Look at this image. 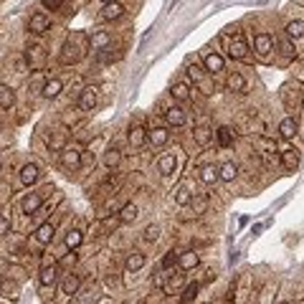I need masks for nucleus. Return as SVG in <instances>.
Returning <instances> with one entry per match:
<instances>
[{
	"mask_svg": "<svg viewBox=\"0 0 304 304\" xmlns=\"http://www.w3.org/2000/svg\"><path fill=\"white\" fill-rule=\"evenodd\" d=\"M49 145H51L53 150H58V152H61V150L66 147V132H56V134L51 137V140H49Z\"/></svg>",
	"mask_w": 304,
	"mask_h": 304,
	"instance_id": "obj_39",
	"label": "nucleus"
},
{
	"mask_svg": "<svg viewBox=\"0 0 304 304\" xmlns=\"http://www.w3.org/2000/svg\"><path fill=\"white\" fill-rule=\"evenodd\" d=\"M175 170H177L175 155H162V157H160V173H162V175H173Z\"/></svg>",
	"mask_w": 304,
	"mask_h": 304,
	"instance_id": "obj_28",
	"label": "nucleus"
},
{
	"mask_svg": "<svg viewBox=\"0 0 304 304\" xmlns=\"http://www.w3.org/2000/svg\"><path fill=\"white\" fill-rule=\"evenodd\" d=\"M122 13H125V5L117 3V0H112V3H104L101 18H104V21H117V18H122Z\"/></svg>",
	"mask_w": 304,
	"mask_h": 304,
	"instance_id": "obj_7",
	"label": "nucleus"
},
{
	"mask_svg": "<svg viewBox=\"0 0 304 304\" xmlns=\"http://www.w3.org/2000/svg\"><path fill=\"white\" fill-rule=\"evenodd\" d=\"M101 3H112V0H101Z\"/></svg>",
	"mask_w": 304,
	"mask_h": 304,
	"instance_id": "obj_47",
	"label": "nucleus"
},
{
	"mask_svg": "<svg viewBox=\"0 0 304 304\" xmlns=\"http://www.w3.org/2000/svg\"><path fill=\"white\" fill-rule=\"evenodd\" d=\"M81 241H84V236H81V231H69L66 233V238H64V243H66V249H79L81 246Z\"/></svg>",
	"mask_w": 304,
	"mask_h": 304,
	"instance_id": "obj_32",
	"label": "nucleus"
},
{
	"mask_svg": "<svg viewBox=\"0 0 304 304\" xmlns=\"http://www.w3.org/2000/svg\"><path fill=\"white\" fill-rule=\"evenodd\" d=\"M25 58H28L30 69H41V66L46 64V51H43V46H28V49H25Z\"/></svg>",
	"mask_w": 304,
	"mask_h": 304,
	"instance_id": "obj_4",
	"label": "nucleus"
},
{
	"mask_svg": "<svg viewBox=\"0 0 304 304\" xmlns=\"http://www.w3.org/2000/svg\"><path fill=\"white\" fill-rule=\"evenodd\" d=\"M13 101H15V94H13V89H10L8 84H3V86H0V106H3V109L8 112L10 106H13Z\"/></svg>",
	"mask_w": 304,
	"mask_h": 304,
	"instance_id": "obj_29",
	"label": "nucleus"
},
{
	"mask_svg": "<svg viewBox=\"0 0 304 304\" xmlns=\"http://www.w3.org/2000/svg\"><path fill=\"white\" fill-rule=\"evenodd\" d=\"M147 140H150V132H147V129H142V127H132V129H129V145H132L134 150L145 147Z\"/></svg>",
	"mask_w": 304,
	"mask_h": 304,
	"instance_id": "obj_11",
	"label": "nucleus"
},
{
	"mask_svg": "<svg viewBox=\"0 0 304 304\" xmlns=\"http://www.w3.org/2000/svg\"><path fill=\"white\" fill-rule=\"evenodd\" d=\"M173 99L188 101V99H190V86H188V84H175V86H173Z\"/></svg>",
	"mask_w": 304,
	"mask_h": 304,
	"instance_id": "obj_34",
	"label": "nucleus"
},
{
	"mask_svg": "<svg viewBox=\"0 0 304 304\" xmlns=\"http://www.w3.org/2000/svg\"><path fill=\"white\" fill-rule=\"evenodd\" d=\"M236 175H238V165L236 162H226L221 167V180H233Z\"/></svg>",
	"mask_w": 304,
	"mask_h": 304,
	"instance_id": "obj_37",
	"label": "nucleus"
},
{
	"mask_svg": "<svg viewBox=\"0 0 304 304\" xmlns=\"http://www.w3.org/2000/svg\"><path fill=\"white\" fill-rule=\"evenodd\" d=\"M160 238V226H147L145 228V241L147 243H155Z\"/></svg>",
	"mask_w": 304,
	"mask_h": 304,
	"instance_id": "obj_41",
	"label": "nucleus"
},
{
	"mask_svg": "<svg viewBox=\"0 0 304 304\" xmlns=\"http://www.w3.org/2000/svg\"><path fill=\"white\" fill-rule=\"evenodd\" d=\"M193 213L195 216H203L205 208H208V195H193Z\"/></svg>",
	"mask_w": 304,
	"mask_h": 304,
	"instance_id": "obj_33",
	"label": "nucleus"
},
{
	"mask_svg": "<svg viewBox=\"0 0 304 304\" xmlns=\"http://www.w3.org/2000/svg\"><path fill=\"white\" fill-rule=\"evenodd\" d=\"M203 66H205V71L208 74H221L223 71V56H218V53H208L205 58H203Z\"/></svg>",
	"mask_w": 304,
	"mask_h": 304,
	"instance_id": "obj_10",
	"label": "nucleus"
},
{
	"mask_svg": "<svg viewBox=\"0 0 304 304\" xmlns=\"http://www.w3.org/2000/svg\"><path fill=\"white\" fill-rule=\"evenodd\" d=\"M201 180L205 182V185H216V182L221 180V167L216 165H205L201 170Z\"/></svg>",
	"mask_w": 304,
	"mask_h": 304,
	"instance_id": "obj_13",
	"label": "nucleus"
},
{
	"mask_svg": "<svg viewBox=\"0 0 304 304\" xmlns=\"http://www.w3.org/2000/svg\"><path fill=\"white\" fill-rule=\"evenodd\" d=\"M180 284H182V274H175V277L170 274V281H167V289H177Z\"/></svg>",
	"mask_w": 304,
	"mask_h": 304,
	"instance_id": "obj_44",
	"label": "nucleus"
},
{
	"mask_svg": "<svg viewBox=\"0 0 304 304\" xmlns=\"http://www.w3.org/2000/svg\"><path fill=\"white\" fill-rule=\"evenodd\" d=\"M0 233H3V236L10 233V216H8V213H3V221H0Z\"/></svg>",
	"mask_w": 304,
	"mask_h": 304,
	"instance_id": "obj_42",
	"label": "nucleus"
},
{
	"mask_svg": "<svg viewBox=\"0 0 304 304\" xmlns=\"http://www.w3.org/2000/svg\"><path fill=\"white\" fill-rule=\"evenodd\" d=\"M43 8H49V10H58L61 5H64V0H41Z\"/></svg>",
	"mask_w": 304,
	"mask_h": 304,
	"instance_id": "obj_43",
	"label": "nucleus"
},
{
	"mask_svg": "<svg viewBox=\"0 0 304 304\" xmlns=\"http://www.w3.org/2000/svg\"><path fill=\"white\" fill-rule=\"evenodd\" d=\"M61 264H64V266H71V264H76V253L71 251V253H69V256L64 258V261H61Z\"/></svg>",
	"mask_w": 304,
	"mask_h": 304,
	"instance_id": "obj_46",
	"label": "nucleus"
},
{
	"mask_svg": "<svg viewBox=\"0 0 304 304\" xmlns=\"http://www.w3.org/2000/svg\"><path fill=\"white\" fill-rule=\"evenodd\" d=\"M281 165L286 167V170H297V165H299V152L297 150H284L281 152Z\"/></svg>",
	"mask_w": 304,
	"mask_h": 304,
	"instance_id": "obj_21",
	"label": "nucleus"
},
{
	"mask_svg": "<svg viewBox=\"0 0 304 304\" xmlns=\"http://www.w3.org/2000/svg\"><path fill=\"white\" fill-rule=\"evenodd\" d=\"M81 162H84V157H81V150H76V147H64L61 150V165H64V170H79L81 167Z\"/></svg>",
	"mask_w": 304,
	"mask_h": 304,
	"instance_id": "obj_2",
	"label": "nucleus"
},
{
	"mask_svg": "<svg viewBox=\"0 0 304 304\" xmlns=\"http://www.w3.org/2000/svg\"><path fill=\"white\" fill-rule=\"evenodd\" d=\"M226 86L231 91H238V94H241V91L246 89V79H243L238 71H231V74H228V79H226Z\"/></svg>",
	"mask_w": 304,
	"mask_h": 304,
	"instance_id": "obj_19",
	"label": "nucleus"
},
{
	"mask_svg": "<svg viewBox=\"0 0 304 304\" xmlns=\"http://www.w3.org/2000/svg\"><path fill=\"white\" fill-rule=\"evenodd\" d=\"M53 233H56L53 223H41V226L36 228V241H38V243H51V241H53Z\"/></svg>",
	"mask_w": 304,
	"mask_h": 304,
	"instance_id": "obj_15",
	"label": "nucleus"
},
{
	"mask_svg": "<svg viewBox=\"0 0 304 304\" xmlns=\"http://www.w3.org/2000/svg\"><path fill=\"white\" fill-rule=\"evenodd\" d=\"M253 49L261 53V56H269L271 49H274V38H271L269 33H258V36L253 38Z\"/></svg>",
	"mask_w": 304,
	"mask_h": 304,
	"instance_id": "obj_9",
	"label": "nucleus"
},
{
	"mask_svg": "<svg viewBox=\"0 0 304 304\" xmlns=\"http://www.w3.org/2000/svg\"><path fill=\"white\" fill-rule=\"evenodd\" d=\"M28 30L30 33H46L49 30V18H46L43 13H36V15H30V21H28Z\"/></svg>",
	"mask_w": 304,
	"mask_h": 304,
	"instance_id": "obj_8",
	"label": "nucleus"
},
{
	"mask_svg": "<svg viewBox=\"0 0 304 304\" xmlns=\"http://www.w3.org/2000/svg\"><path fill=\"white\" fill-rule=\"evenodd\" d=\"M198 289H201L198 281H193V284H188L185 289H182V304H193L195 297H198Z\"/></svg>",
	"mask_w": 304,
	"mask_h": 304,
	"instance_id": "obj_31",
	"label": "nucleus"
},
{
	"mask_svg": "<svg viewBox=\"0 0 304 304\" xmlns=\"http://www.w3.org/2000/svg\"><path fill=\"white\" fill-rule=\"evenodd\" d=\"M79 106H81V109L84 112H91V109H94V106H97V89H84L81 91V97H79Z\"/></svg>",
	"mask_w": 304,
	"mask_h": 304,
	"instance_id": "obj_12",
	"label": "nucleus"
},
{
	"mask_svg": "<svg viewBox=\"0 0 304 304\" xmlns=\"http://www.w3.org/2000/svg\"><path fill=\"white\" fill-rule=\"evenodd\" d=\"M188 74L193 76V81H201V79H203V69H201V66H190Z\"/></svg>",
	"mask_w": 304,
	"mask_h": 304,
	"instance_id": "obj_45",
	"label": "nucleus"
},
{
	"mask_svg": "<svg viewBox=\"0 0 304 304\" xmlns=\"http://www.w3.org/2000/svg\"><path fill=\"white\" fill-rule=\"evenodd\" d=\"M109 43H112V36L106 33V30H97V33H91V49L104 51Z\"/></svg>",
	"mask_w": 304,
	"mask_h": 304,
	"instance_id": "obj_16",
	"label": "nucleus"
},
{
	"mask_svg": "<svg viewBox=\"0 0 304 304\" xmlns=\"http://www.w3.org/2000/svg\"><path fill=\"white\" fill-rule=\"evenodd\" d=\"M216 137H218V145L221 147H231V142H233V132L228 129V127H218Z\"/></svg>",
	"mask_w": 304,
	"mask_h": 304,
	"instance_id": "obj_35",
	"label": "nucleus"
},
{
	"mask_svg": "<svg viewBox=\"0 0 304 304\" xmlns=\"http://www.w3.org/2000/svg\"><path fill=\"white\" fill-rule=\"evenodd\" d=\"M165 122H167V125H173V127L185 125V112H182L180 106H170V109L165 112Z\"/></svg>",
	"mask_w": 304,
	"mask_h": 304,
	"instance_id": "obj_14",
	"label": "nucleus"
},
{
	"mask_svg": "<svg viewBox=\"0 0 304 304\" xmlns=\"http://www.w3.org/2000/svg\"><path fill=\"white\" fill-rule=\"evenodd\" d=\"M177 261H180V256H177L175 251H167V253L162 256V269H173Z\"/></svg>",
	"mask_w": 304,
	"mask_h": 304,
	"instance_id": "obj_40",
	"label": "nucleus"
},
{
	"mask_svg": "<svg viewBox=\"0 0 304 304\" xmlns=\"http://www.w3.org/2000/svg\"><path fill=\"white\" fill-rule=\"evenodd\" d=\"M56 274H58V266H56L53 261H51V264H43L41 271H38V281H41L43 286H53Z\"/></svg>",
	"mask_w": 304,
	"mask_h": 304,
	"instance_id": "obj_6",
	"label": "nucleus"
},
{
	"mask_svg": "<svg viewBox=\"0 0 304 304\" xmlns=\"http://www.w3.org/2000/svg\"><path fill=\"white\" fill-rule=\"evenodd\" d=\"M41 203H43V195H41V193H28V195L23 198L21 208H23L25 216H33V213L41 208Z\"/></svg>",
	"mask_w": 304,
	"mask_h": 304,
	"instance_id": "obj_5",
	"label": "nucleus"
},
{
	"mask_svg": "<svg viewBox=\"0 0 304 304\" xmlns=\"http://www.w3.org/2000/svg\"><path fill=\"white\" fill-rule=\"evenodd\" d=\"M279 134L284 137V140H292V137L297 134V119H294V117L281 119V125H279Z\"/></svg>",
	"mask_w": 304,
	"mask_h": 304,
	"instance_id": "obj_18",
	"label": "nucleus"
},
{
	"mask_svg": "<svg viewBox=\"0 0 304 304\" xmlns=\"http://www.w3.org/2000/svg\"><path fill=\"white\" fill-rule=\"evenodd\" d=\"M89 49H91V36L81 33V30H74V33L69 36V41H66V46L61 49L58 58H61L64 66H71V64H76V61H81V56Z\"/></svg>",
	"mask_w": 304,
	"mask_h": 304,
	"instance_id": "obj_1",
	"label": "nucleus"
},
{
	"mask_svg": "<svg viewBox=\"0 0 304 304\" xmlns=\"http://www.w3.org/2000/svg\"><path fill=\"white\" fill-rule=\"evenodd\" d=\"M61 89H64V84H61L58 79H49V81L43 84V91H41V94H43L46 99H53V97L61 94Z\"/></svg>",
	"mask_w": 304,
	"mask_h": 304,
	"instance_id": "obj_22",
	"label": "nucleus"
},
{
	"mask_svg": "<svg viewBox=\"0 0 304 304\" xmlns=\"http://www.w3.org/2000/svg\"><path fill=\"white\" fill-rule=\"evenodd\" d=\"M167 137H170V132H167L165 127H152V129H150V142L157 145V147H162V145L167 142Z\"/></svg>",
	"mask_w": 304,
	"mask_h": 304,
	"instance_id": "obj_26",
	"label": "nucleus"
},
{
	"mask_svg": "<svg viewBox=\"0 0 304 304\" xmlns=\"http://www.w3.org/2000/svg\"><path fill=\"white\" fill-rule=\"evenodd\" d=\"M125 266H127V271H140L142 266H145V253H140V251H132L129 256H127V261H125Z\"/></svg>",
	"mask_w": 304,
	"mask_h": 304,
	"instance_id": "obj_20",
	"label": "nucleus"
},
{
	"mask_svg": "<svg viewBox=\"0 0 304 304\" xmlns=\"http://www.w3.org/2000/svg\"><path fill=\"white\" fill-rule=\"evenodd\" d=\"M279 304H289V302H279Z\"/></svg>",
	"mask_w": 304,
	"mask_h": 304,
	"instance_id": "obj_48",
	"label": "nucleus"
},
{
	"mask_svg": "<svg viewBox=\"0 0 304 304\" xmlns=\"http://www.w3.org/2000/svg\"><path fill=\"white\" fill-rule=\"evenodd\" d=\"M228 56L236 58V61H246L249 58V46H246V41H243L241 36L228 43Z\"/></svg>",
	"mask_w": 304,
	"mask_h": 304,
	"instance_id": "obj_3",
	"label": "nucleus"
},
{
	"mask_svg": "<svg viewBox=\"0 0 304 304\" xmlns=\"http://www.w3.org/2000/svg\"><path fill=\"white\" fill-rule=\"evenodd\" d=\"M79 286H81V279L76 277V274H69V277L64 279V284H61V292H64V294H76V292H79Z\"/></svg>",
	"mask_w": 304,
	"mask_h": 304,
	"instance_id": "obj_24",
	"label": "nucleus"
},
{
	"mask_svg": "<svg viewBox=\"0 0 304 304\" xmlns=\"http://www.w3.org/2000/svg\"><path fill=\"white\" fill-rule=\"evenodd\" d=\"M137 216H140V210H137L134 203H125V205H122V210H119V221L122 223H132Z\"/></svg>",
	"mask_w": 304,
	"mask_h": 304,
	"instance_id": "obj_25",
	"label": "nucleus"
},
{
	"mask_svg": "<svg viewBox=\"0 0 304 304\" xmlns=\"http://www.w3.org/2000/svg\"><path fill=\"white\" fill-rule=\"evenodd\" d=\"M175 203H177V205H190V203H193V193H190L188 188H180V190L175 193Z\"/></svg>",
	"mask_w": 304,
	"mask_h": 304,
	"instance_id": "obj_38",
	"label": "nucleus"
},
{
	"mask_svg": "<svg viewBox=\"0 0 304 304\" xmlns=\"http://www.w3.org/2000/svg\"><path fill=\"white\" fill-rule=\"evenodd\" d=\"M36 180H38V165L28 162L23 170H21V182H23V185H33Z\"/></svg>",
	"mask_w": 304,
	"mask_h": 304,
	"instance_id": "obj_17",
	"label": "nucleus"
},
{
	"mask_svg": "<svg viewBox=\"0 0 304 304\" xmlns=\"http://www.w3.org/2000/svg\"><path fill=\"white\" fill-rule=\"evenodd\" d=\"M193 137H195V142H198V145H208V142H210V137H213V132H210V127L201 125V127H195V129H193Z\"/></svg>",
	"mask_w": 304,
	"mask_h": 304,
	"instance_id": "obj_30",
	"label": "nucleus"
},
{
	"mask_svg": "<svg viewBox=\"0 0 304 304\" xmlns=\"http://www.w3.org/2000/svg\"><path fill=\"white\" fill-rule=\"evenodd\" d=\"M286 36H289V38H299V36H304V21H292V23H286Z\"/></svg>",
	"mask_w": 304,
	"mask_h": 304,
	"instance_id": "obj_36",
	"label": "nucleus"
},
{
	"mask_svg": "<svg viewBox=\"0 0 304 304\" xmlns=\"http://www.w3.org/2000/svg\"><path fill=\"white\" fill-rule=\"evenodd\" d=\"M198 261H201V258H198V253L195 251H185V253H180V269L182 271H190V269H195L198 266Z\"/></svg>",
	"mask_w": 304,
	"mask_h": 304,
	"instance_id": "obj_23",
	"label": "nucleus"
},
{
	"mask_svg": "<svg viewBox=\"0 0 304 304\" xmlns=\"http://www.w3.org/2000/svg\"><path fill=\"white\" fill-rule=\"evenodd\" d=\"M119 162H122V152L117 150V147H109L104 152V165L109 167V170H114V167H119Z\"/></svg>",
	"mask_w": 304,
	"mask_h": 304,
	"instance_id": "obj_27",
	"label": "nucleus"
}]
</instances>
